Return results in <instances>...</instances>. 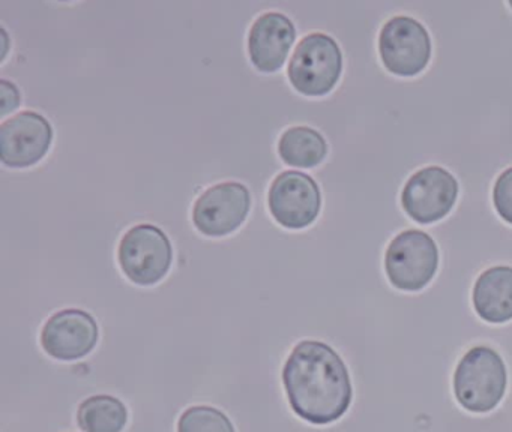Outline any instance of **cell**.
Here are the masks:
<instances>
[{
  "instance_id": "obj_14",
  "label": "cell",
  "mask_w": 512,
  "mask_h": 432,
  "mask_svg": "<svg viewBox=\"0 0 512 432\" xmlns=\"http://www.w3.org/2000/svg\"><path fill=\"white\" fill-rule=\"evenodd\" d=\"M278 153L286 164L310 168L325 159L328 144L316 129L310 126H292L281 134Z\"/></svg>"
},
{
  "instance_id": "obj_10",
  "label": "cell",
  "mask_w": 512,
  "mask_h": 432,
  "mask_svg": "<svg viewBox=\"0 0 512 432\" xmlns=\"http://www.w3.org/2000/svg\"><path fill=\"white\" fill-rule=\"evenodd\" d=\"M52 141L49 120L35 111H22L0 125V159L8 167H29L43 159Z\"/></svg>"
},
{
  "instance_id": "obj_11",
  "label": "cell",
  "mask_w": 512,
  "mask_h": 432,
  "mask_svg": "<svg viewBox=\"0 0 512 432\" xmlns=\"http://www.w3.org/2000/svg\"><path fill=\"white\" fill-rule=\"evenodd\" d=\"M100 330L97 321L82 309H64L47 320L41 344L58 360H77L94 350Z\"/></svg>"
},
{
  "instance_id": "obj_6",
  "label": "cell",
  "mask_w": 512,
  "mask_h": 432,
  "mask_svg": "<svg viewBox=\"0 0 512 432\" xmlns=\"http://www.w3.org/2000/svg\"><path fill=\"white\" fill-rule=\"evenodd\" d=\"M379 50L383 63L392 74L412 77L419 74L430 60V35L415 18L398 15L382 27Z\"/></svg>"
},
{
  "instance_id": "obj_2",
  "label": "cell",
  "mask_w": 512,
  "mask_h": 432,
  "mask_svg": "<svg viewBox=\"0 0 512 432\" xmlns=\"http://www.w3.org/2000/svg\"><path fill=\"white\" fill-rule=\"evenodd\" d=\"M508 372L502 356L487 345L470 348L454 374L458 404L470 413H488L505 396Z\"/></svg>"
},
{
  "instance_id": "obj_17",
  "label": "cell",
  "mask_w": 512,
  "mask_h": 432,
  "mask_svg": "<svg viewBox=\"0 0 512 432\" xmlns=\"http://www.w3.org/2000/svg\"><path fill=\"white\" fill-rule=\"evenodd\" d=\"M493 200L499 215L512 224V167L497 177L494 183Z\"/></svg>"
},
{
  "instance_id": "obj_8",
  "label": "cell",
  "mask_w": 512,
  "mask_h": 432,
  "mask_svg": "<svg viewBox=\"0 0 512 432\" xmlns=\"http://www.w3.org/2000/svg\"><path fill=\"white\" fill-rule=\"evenodd\" d=\"M457 195V179L445 168L431 165L407 180L401 203L410 218L419 224H431L451 212Z\"/></svg>"
},
{
  "instance_id": "obj_4",
  "label": "cell",
  "mask_w": 512,
  "mask_h": 432,
  "mask_svg": "<svg viewBox=\"0 0 512 432\" xmlns=\"http://www.w3.org/2000/svg\"><path fill=\"white\" fill-rule=\"evenodd\" d=\"M437 266L439 249L433 237L424 231H403L386 249V275L398 290H422L433 279Z\"/></svg>"
},
{
  "instance_id": "obj_1",
  "label": "cell",
  "mask_w": 512,
  "mask_h": 432,
  "mask_svg": "<svg viewBox=\"0 0 512 432\" xmlns=\"http://www.w3.org/2000/svg\"><path fill=\"white\" fill-rule=\"evenodd\" d=\"M283 383L290 407L313 425L341 419L352 404L349 369L325 342H299L284 365Z\"/></svg>"
},
{
  "instance_id": "obj_13",
  "label": "cell",
  "mask_w": 512,
  "mask_h": 432,
  "mask_svg": "<svg viewBox=\"0 0 512 432\" xmlns=\"http://www.w3.org/2000/svg\"><path fill=\"white\" fill-rule=\"evenodd\" d=\"M476 314L488 323L512 320V267L496 266L476 279L472 294Z\"/></svg>"
},
{
  "instance_id": "obj_3",
  "label": "cell",
  "mask_w": 512,
  "mask_h": 432,
  "mask_svg": "<svg viewBox=\"0 0 512 432\" xmlns=\"http://www.w3.org/2000/svg\"><path fill=\"white\" fill-rule=\"evenodd\" d=\"M343 69V54L332 36L314 32L301 39L289 62L290 83L298 92L320 96L331 92Z\"/></svg>"
},
{
  "instance_id": "obj_7",
  "label": "cell",
  "mask_w": 512,
  "mask_h": 432,
  "mask_svg": "<svg viewBox=\"0 0 512 432\" xmlns=\"http://www.w3.org/2000/svg\"><path fill=\"white\" fill-rule=\"evenodd\" d=\"M269 210L278 224L292 230L310 225L322 206V194L313 177L301 171H283L271 183Z\"/></svg>"
},
{
  "instance_id": "obj_16",
  "label": "cell",
  "mask_w": 512,
  "mask_h": 432,
  "mask_svg": "<svg viewBox=\"0 0 512 432\" xmlns=\"http://www.w3.org/2000/svg\"><path fill=\"white\" fill-rule=\"evenodd\" d=\"M178 432H235L232 422L223 411L214 407H191L182 414Z\"/></svg>"
},
{
  "instance_id": "obj_15",
  "label": "cell",
  "mask_w": 512,
  "mask_h": 432,
  "mask_svg": "<svg viewBox=\"0 0 512 432\" xmlns=\"http://www.w3.org/2000/svg\"><path fill=\"white\" fill-rule=\"evenodd\" d=\"M127 419L125 405L110 395L91 396L77 411V422L85 432H121Z\"/></svg>"
},
{
  "instance_id": "obj_18",
  "label": "cell",
  "mask_w": 512,
  "mask_h": 432,
  "mask_svg": "<svg viewBox=\"0 0 512 432\" xmlns=\"http://www.w3.org/2000/svg\"><path fill=\"white\" fill-rule=\"evenodd\" d=\"M0 95H2V116H7L10 111L16 110L20 104V92L16 84L8 80H0Z\"/></svg>"
},
{
  "instance_id": "obj_12",
  "label": "cell",
  "mask_w": 512,
  "mask_h": 432,
  "mask_svg": "<svg viewBox=\"0 0 512 432\" xmlns=\"http://www.w3.org/2000/svg\"><path fill=\"white\" fill-rule=\"evenodd\" d=\"M296 38L293 21L277 11L257 17L248 33V53L257 69L274 72L283 66Z\"/></svg>"
},
{
  "instance_id": "obj_9",
  "label": "cell",
  "mask_w": 512,
  "mask_h": 432,
  "mask_svg": "<svg viewBox=\"0 0 512 432\" xmlns=\"http://www.w3.org/2000/svg\"><path fill=\"white\" fill-rule=\"evenodd\" d=\"M250 203L247 186L239 182L217 183L197 198L194 225L206 236H226L245 221Z\"/></svg>"
},
{
  "instance_id": "obj_5",
  "label": "cell",
  "mask_w": 512,
  "mask_h": 432,
  "mask_svg": "<svg viewBox=\"0 0 512 432\" xmlns=\"http://www.w3.org/2000/svg\"><path fill=\"white\" fill-rule=\"evenodd\" d=\"M118 260L131 281L139 285L157 284L172 266V243L157 225H134L119 243Z\"/></svg>"
},
{
  "instance_id": "obj_19",
  "label": "cell",
  "mask_w": 512,
  "mask_h": 432,
  "mask_svg": "<svg viewBox=\"0 0 512 432\" xmlns=\"http://www.w3.org/2000/svg\"><path fill=\"white\" fill-rule=\"evenodd\" d=\"M509 5H511V8H512V0H511V2H509Z\"/></svg>"
}]
</instances>
